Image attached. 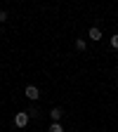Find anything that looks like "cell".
<instances>
[{
  "label": "cell",
  "instance_id": "obj_3",
  "mask_svg": "<svg viewBox=\"0 0 118 132\" xmlns=\"http://www.w3.org/2000/svg\"><path fill=\"white\" fill-rule=\"evenodd\" d=\"M50 118H52V123H61V118H64V109L54 106L52 111H50Z\"/></svg>",
  "mask_w": 118,
  "mask_h": 132
},
{
  "label": "cell",
  "instance_id": "obj_5",
  "mask_svg": "<svg viewBox=\"0 0 118 132\" xmlns=\"http://www.w3.org/2000/svg\"><path fill=\"white\" fill-rule=\"evenodd\" d=\"M47 132H64V125L61 123H52V125L47 127Z\"/></svg>",
  "mask_w": 118,
  "mask_h": 132
},
{
  "label": "cell",
  "instance_id": "obj_7",
  "mask_svg": "<svg viewBox=\"0 0 118 132\" xmlns=\"http://www.w3.org/2000/svg\"><path fill=\"white\" fill-rule=\"evenodd\" d=\"M111 47L118 50V33H116V36H111Z\"/></svg>",
  "mask_w": 118,
  "mask_h": 132
},
{
  "label": "cell",
  "instance_id": "obj_2",
  "mask_svg": "<svg viewBox=\"0 0 118 132\" xmlns=\"http://www.w3.org/2000/svg\"><path fill=\"white\" fill-rule=\"evenodd\" d=\"M24 94L31 99V102H36V99L40 97V90L36 87V85H26V90H24Z\"/></svg>",
  "mask_w": 118,
  "mask_h": 132
},
{
  "label": "cell",
  "instance_id": "obj_4",
  "mask_svg": "<svg viewBox=\"0 0 118 132\" xmlns=\"http://www.w3.org/2000/svg\"><path fill=\"white\" fill-rule=\"evenodd\" d=\"M88 38H90L92 43H99V40H102V31H99L97 26H92V28L88 31Z\"/></svg>",
  "mask_w": 118,
  "mask_h": 132
},
{
  "label": "cell",
  "instance_id": "obj_1",
  "mask_svg": "<svg viewBox=\"0 0 118 132\" xmlns=\"http://www.w3.org/2000/svg\"><path fill=\"white\" fill-rule=\"evenodd\" d=\"M28 118H31L28 111H19V113L14 116V125H17V127H26V125H28Z\"/></svg>",
  "mask_w": 118,
  "mask_h": 132
},
{
  "label": "cell",
  "instance_id": "obj_9",
  "mask_svg": "<svg viewBox=\"0 0 118 132\" xmlns=\"http://www.w3.org/2000/svg\"><path fill=\"white\" fill-rule=\"evenodd\" d=\"M0 21H7V12L5 10H0Z\"/></svg>",
  "mask_w": 118,
  "mask_h": 132
},
{
  "label": "cell",
  "instance_id": "obj_10",
  "mask_svg": "<svg viewBox=\"0 0 118 132\" xmlns=\"http://www.w3.org/2000/svg\"><path fill=\"white\" fill-rule=\"evenodd\" d=\"M116 82H118V78H116Z\"/></svg>",
  "mask_w": 118,
  "mask_h": 132
},
{
  "label": "cell",
  "instance_id": "obj_8",
  "mask_svg": "<svg viewBox=\"0 0 118 132\" xmlns=\"http://www.w3.org/2000/svg\"><path fill=\"white\" fill-rule=\"evenodd\" d=\"M28 116H31V118H33V116H38V109H36V106H31V109H28Z\"/></svg>",
  "mask_w": 118,
  "mask_h": 132
},
{
  "label": "cell",
  "instance_id": "obj_6",
  "mask_svg": "<svg viewBox=\"0 0 118 132\" xmlns=\"http://www.w3.org/2000/svg\"><path fill=\"white\" fill-rule=\"evenodd\" d=\"M76 50H80V52H83V50H88V40L78 38V40H76Z\"/></svg>",
  "mask_w": 118,
  "mask_h": 132
}]
</instances>
